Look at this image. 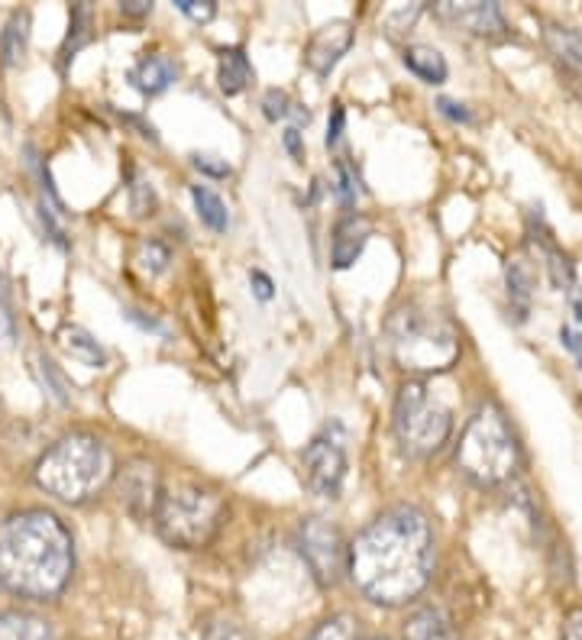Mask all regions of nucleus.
<instances>
[{
	"label": "nucleus",
	"instance_id": "29",
	"mask_svg": "<svg viewBox=\"0 0 582 640\" xmlns=\"http://www.w3.org/2000/svg\"><path fill=\"white\" fill-rule=\"evenodd\" d=\"M175 7H179L185 17H192L194 23H207V20H214V13H217V3H214V0H175Z\"/></svg>",
	"mask_w": 582,
	"mask_h": 640
},
{
	"label": "nucleus",
	"instance_id": "17",
	"mask_svg": "<svg viewBox=\"0 0 582 640\" xmlns=\"http://www.w3.org/2000/svg\"><path fill=\"white\" fill-rule=\"evenodd\" d=\"M405 65L428 85H443L446 82V58L431 46H408L405 50Z\"/></svg>",
	"mask_w": 582,
	"mask_h": 640
},
{
	"label": "nucleus",
	"instance_id": "27",
	"mask_svg": "<svg viewBox=\"0 0 582 640\" xmlns=\"http://www.w3.org/2000/svg\"><path fill=\"white\" fill-rule=\"evenodd\" d=\"M204 640H252L249 638V631L237 625V621H230V618H217V621H211L207 628H204Z\"/></svg>",
	"mask_w": 582,
	"mask_h": 640
},
{
	"label": "nucleus",
	"instance_id": "34",
	"mask_svg": "<svg viewBox=\"0 0 582 640\" xmlns=\"http://www.w3.org/2000/svg\"><path fill=\"white\" fill-rule=\"evenodd\" d=\"M560 340H563V346L580 359V366H582V334L580 330H573V327H563L560 330Z\"/></svg>",
	"mask_w": 582,
	"mask_h": 640
},
{
	"label": "nucleus",
	"instance_id": "40",
	"mask_svg": "<svg viewBox=\"0 0 582 640\" xmlns=\"http://www.w3.org/2000/svg\"><path fill=\"white\" fill-rule=\"evenodd\" d=\"M570 304H573V314L582 324V289H570Z\"/></svg>",
	"mask_w": 582,
	"mask_h": 640
},
{
	"label": "nucleus",
	"instance_id": "10",
	"mask_svg": "<svg viewBox=\"0 0 582 640\" xmlns=\"http://www.w3.org/2000/svg\"><path fill=\"white\" fill-rule=\"evenodd\" d=\"M114 479H117V492L123 508L133 514V518H152L155 511V501L162 495V482H159V469L149 463V459H130L123 463L120 469H114Z\"/></svg>",
	"mask_w": 582,
	"mask_h": 640
},
{
	"label": "nucleus",
	"instance_id": "3",
	"mask_svg": "<svg viewBox=\"0 0 582 640\" xmlns=\"http://www.w3.org/2000/svg\"><path fill=\"white\" fill-rule=\"evenodd\" d=\"M33 476L36 486L52 498L65 505H85L114 479V456L100 437L75 431L48 446Z\"/></svg>",
	"mask_w": 582,
	"mask_h": 640
},
{
	"label": "nucleus",
	"instance_id": "21",
	"mask_svg": "<svg viewBox=\"0 0 582 640\" xmlns=\"http://www.w3.org/2000/svg\"><path fill=\"white\" fill-rule=\"evenodd\" d=\"M58 340H62V346L75 356V359H82V362H88V366H104V349H100V344H97L95 337L88 334V330H82V327H62L58 330Z\"/></svg>",
	"mask_w": 582,
	"mask_h": 640
},
{
	"label": "nucleus",
	"instance_id": "37",
	"mask_svg": "<svg viewBox=\"0 0 582 640\" xmlns=\"http://www.w3.org/2000/svg\"><path fill=\"white\" fill-rule=\"evenodd\" d=\"M120 10H123L127 17H143V13L152 10V3H149V0H123Z\"/></svg>",
	"mask_w": 582,
	"mask_h": 640
},
{
	"label": "nucleus",
	"instance_id": "13",
	"mask_svg": "<svg viewBox=\"0 0 582 640\" xmlns=\"http://www.w3.org/2000/svg\"><path fill=\"white\" fill-rule=\"evenodd\" d=\"M369 234H373V227H369L366 217L346 214L337 224V230H334V240H331V262H334V269H349L363 256V249L369 243Z\"/></svg>",
	"mask_w": 582,
	"mask_h": 640
},
{
	"label": "nucleus",
	"instance_id": "41",
	"mask_svg": "<svg viewBox=\"0 0 582 640\" xmlns=\"http://www.w3.org/2000/svg\"><path fill=\"white\" fill-rule=\"evenodd\" d=\"M376 640H388V638H376Z\"/></svg>",
	"mask_w": 582,
	"mask_h": 640
},
{
	"label": "nucleus",
	"instance_id": "12",
	"mask_svg": "<svg viewBox=\"0 0 582 640\" xmlns=\"http://www.w3.org/2000/svg\"><path fill=\"white\" fill-rule=\"evenodd\" d=\"M349 46H353V26H349L346 20H334V23L321 26V30L311 36L308 52H304V62H308V68H311L314 75L327 78V75L337 68L340 58L349 52Z\"/></svg>",
	"mask_w": 582,
	"mask_h": 640
},
{
	"label": "nucleus",
	"instance_id": "39",
	"mask_svg": "<svg viewBox=\"0 0 582 640\" xmlns=\"http://www.w3.org/2000/svg\"><path fill=\"white\" fill-rule=\"evenodd\" d=\"M285 149H289L294 159H301V137H298V130H294V127L285 130Z\"/></svg>",
	"mask_w": 582,
	"mask_h": 640
},
{
	"label": "nucleus",
	"instance_id": "15",
	"mask_svg": "<svg viewBox=\"0 0 582 640\" xmlns=\"http://www.w3.org/2000/svg\"><path fill=\"white\" fill-rule=\"evenodd\" d=\"M405 640H456V631L450 618L440 608H418L408 625H405Z\"/></svg>",
	"mask_w": 582,
	"mask_h": 640
},
{
	"label": "nucleus",
	"instance_id": "30",
	"mask_svg": "<svg viewBox=\"0 0 582 640\" xmlns=\"http://www.w3.org/2000/svg\"><path fill=\"white\" fill-rule=\"evenodd\" d=\"M192 159H194V169H197V172H204V175H211V178H227V175H230V165H227L224 159H217V155L197 152V155H192Z\"/></svg>",
	"mask_w": 582,
	"mask_h": 640
},
{
	"label": "nucleus",
	"instance_id": "32",
	"mask_svg": "<svg viewBox=\"0 0 582 640\" xmlns=\"http://www.w3.org/2000/svg\"><path fill=\"white\" fill-rule=\"evenodd\" d=\"M10 340H13V314H10L7 295L0 289V346H10Z\"/></svg>",
	"mask_w": 582,
	"mask_h": 640
},
{
	"label": "nucleus",
	"instance_id": "16",
	"mask_svg": "<svg viewBox=\"0 0 582 640\" xmlns=\"http://www.w3.org/2000/svg\"><path fill=\"white\" fill-rule=\"evenodd\" d=\"M0 640H55L43 618L26 611H0Z\"/></svg>",
	"mask_w": 582,
	"mask_h": 640
},
{
	"label": "nucleus",
	"instance_id": "28",
	"mask_svg": "<svg viewBox=\"0 0 582 640\" xmlns=\"http://www.w3.org/2000/svg\"><path fill=\"white\" fill-rule=\"evenodd\" d=\"M337 197H340V204L343 207H353L356 204V175H353V169L346 165V162H337Z\"/></svg>",
	"mask_w": 582,
	"mask_h": 640
},
{
	"label": "nucleus",
	"instance_id": "33",
	"mask_svg": "<svg viewBox=\"0 0 582 640\" xmlns=\"http://www.w3.org/2000/svg\"><path fill=\"white\" fill-rule=\"evenodd\" d=\"M560 634H563V640H582V608L570 611V615L563 618V628H560Z\"/></svg>",
	"mask_w": 582,
	"mask_h": 640
},
{
	"label": "nucleus",
	"instance_id": "18",
	"mask_svg": "<svg viewBox=\"0 0 582 640\" xmlns=\"http://www.w3.org/2000/svg\"><path fill=\"white\" fill-rule=\"evenodd\" d=\"M217 78H220V91H224V95H240L242 88L249 85V78H252V65H249L246 52L242 50L220 52V72H217Z\"/></svg>",
	"mask_w": 582,
	"mask_h": 640
},
{
	"label": "nucleus",
	"instance_id": "36",
	"mask_svg": "<svg viewBox=\"0 0 582 640\" xmlns=\"http://www.w3.org/2000/svg\"><path fill=\"white\" fill-rule=\"evenodd\" d=\"M343 120H346V117H343V107H334V120H331V127H327V147H334V143H337L340 140V133H343Z\"/></svg>",
	"mask_w": 582,
	"mask_h": 640
},
{
	"label": "nucleus",
	"instance_id": "4",
	"mask_svg": "<svg viewBox=\"0 0 582 640\" xmlns=\"http://www.w3.org/2000/svg\"><path fill=\"white\" fill-rule=\"evenodd\" d=\"M388 349L405 372L434 376L460 359V337L446 317L421 307H398L386 324Z\"/></svg>",
	"mask_w": 582,
	"mask_h": 640
},
{
	"label": "nucleus",
	"instance_id": "11",
	"mask_svg": "<svg viewBox=\"0 0 582 640\" xmlns=\"http://www.w3.org/2000/svg\"><path fill=\"white\" fill-rule=\"evenodd\" d=\"M434 13L456 30H466L473 36H505V17L502 7L492 0H440Z\"/></svg>",
	"mask_w": 582,
	"mask_h": 640
},
{
	"label": "nucleus",
	"instance_id": "6",
	"mask_svg": "<svg viewBox=\"0 0 582 640\" xmlns=\"http://www.w3.org/2000/svg\"><path fill=\"white\" fill-rule=\"evenodd\" d=\"M456 466L476 486H502L518 469V441L495 404L479 408L456 446Z\"/></svg>",
	"mask_w": 582,
	"mask_h": 640
},
{
	"label": "nucleus",
	"instance_id": "38",
	"mask_svg": "<svg viewBox=\"0 0 582 640\" xmlns=\"http://www.w3.org/2000/svg\"><path fill=\"white\" fill-rule=\"evenodd\" d=\"M249 282L256 285V295L262 297V301H269V297H272V282H269L262 272H252V275H249Z\"/></svg>",
	"mask_w": 582,
	"mask_h": 640
},
{
	"label": "nucleus",
	"instance_id": "20",
	"mask_svg": "<svg viewBox=\"0 0 582 640\" xmlns=\"http://www.w3.org/2000/svg\"><path fill=\"white\" fill-rule=\"evenodd\" d=\"M192 197H194V207H197V217H201V224H207L214 234H227V227H230L227 204L214 195L211 188H201V185H194Z\"/></svg>",
	"mask_w": 582,
	"mask_h": 640
},
{
	"label": "nucleus",
	"instance_id": "14",
	"mask_svg": "<svg viewBox=\"0 0 582 640\" xmlns=\"http://www.w3.org/2000/svg\"><path fill=\"white\" fill-rule=\"evenodd\" d=\"M175 65H172V58L169 55H146L143 62L133 68V75H130V82H133V88H140L143 95H162L172 82H175Z\"/></svg>",
	"mask_w": 582,
	"mask_h": 640
},
{
	"label": "nucleus",
	"instance_id": "5",
	"mask_svg": "<svg viewBox=\"0 0 582 640\" xmlns=\"http://www.w3.org/2000/svg\"><path fill=\"white\" fill-rule=\"evenodd\" d=\"M152 521L165 543L179 550H201L220 534L227 521V501L197 482H175L162 489Z\"/></svg>",
	"mask_w": 582,
	"mask_h": 640
},
{
	"label": "nucleus",
	"instance_id": "9",
	"mask_svg": "<svg viewBox=\"0 0 582 640\" xmlns=\"http://www.w3.org/2000/svg\"><path fill=\"white\" fill-rule=\"evenodd\" d=\"M304 476L308 489L317 498H337L346 476V449H343V434L340 427L314 437L304 449Z\"/></svg>",
	"mask_w": 582,
	"mask_h": 640
},
{
	"label": "nucleus",
	"instance_id": "22",
	"mask_svg": "<svg viewBox=\"0 0 582 640\" xmlns=\"http://www.w3.org/2000/svg\"><path fill=\"white\" fill-rule=\"evenodd\" d=\"M550 40V50L560 55V62H567L570 68L582 72V36L576 30H563V26H553L547 33Z\"/></svg>",
	"mask_w": 582,
	"mask_h": 640
},
{
	"label": "nucleus",
	"instance_id": "1",
	"mask_svg": "<svg viewBox=\"0 0 582 640\" xmlns=\"http://www.w3.org/2000/svg\"><path fill=\"white\" fill-rule=\"evenodd\" d=\"M346 573L369 601L398 608L428 589L434 573V531L421 508L382 511L346 546Z\"/></svg>",
	"mask_w": 582,
	"mask_h": 640
},
{
	"label": "nucleus",
	"instance_id": "24",
	"mask_svg": "<svg viewBox=\"0 0 582 640\" xmlns=\"http://www.w3.org/2000/svg\"><path fill=\"white\" fill-rule=\"evenodd\" d=\"M308 640H363L359 638V628L349 615H334L327 618L324 625L314 628V634Z\"/></svg>",
	"mask_w": 582,
	"mask_h": 640
},
{
	"label": "nucleus",
	"instance_id": "7",
	"mask_svg": "<svg viewBox=\"0 0 582 640\" xmlns=\"http://www.w3.org/2000/svg\"><path fill=\"white\" fill-rule=\"evenodd\" d=\"M453 431V414L431 386L405 382L395 398V437L408 456H431L446 444Z\"/></svg>",
	"mask_w": 582,
	"mask_h": 640
},
{
	"label": "nucleus",
	"instance_id": "19",
	"mask_svg": "<svg viewBox=\"0 0 582 640\" xmlns=\"http://www.w3.org/2000/svg\"><path fill=\"white\" fill-rule=\"evenodd\" d=\"M26 40H30V13L20 10L3 26V36H0V62L3 65H17L23 58V52H26Z\"/></svg>",
	"mask_w": 582,
	"mask_h": 640
},
{
	"label": "nucleus",
	"instance_id": "23",
	"mask_svg": "<svg viewBox=\"0 0 582 640\" xmlns=\"http://www.w3.org/2000/svg\"><path fill=\"white\" fill-rule=\"evenodd\" d=\"M33 366H36V376H40L43 389H46L58 404H68V401H72V389H68L65 376L58 372V366H55L52 359H46V356H33Z\"/></svg>",
	"mask_w": 582,
	"mask_h": 640
},
{
	"label": "nucleus",
	"instance_id": "26",
	"mask_svg": "<svg viewBox=\"0 0 582 640\" xmlns=\"http://www.w3.org/2000/svg\"><path fill=\"white\" fill-rule=\"evenodd\" d=\"M508 295L515 297V301H521V307L528 304V295H531V275L521 265V259L508 262Z\"/></svg>",
	"mask_w": 582,
	"mask_h": 640
},
{
	"label": "nucleus",
	"instance_id": "31",
	"mask_svg": "<svg viewBox=\"0 0 582 640\" xmlns=\"http://www.w3.org/2000/svg\"><path fill=\"white\" fill-rule=\"evenodd\" d=\"M262 107H266V117L269 120H279V117H289V95L285 91H266L262 98Z\"/></svg>",
	"mask_w": 582,
	"mask_h": 640
},
{
	"label": "nucleus",
	"instance_id": "25",
	"mask_svg": "<svg viewBox=\"0 0 582 640\" xmlns=\"http://www.w3.org/2000/svg\"><path fill=\"white\" fill-rule=\"evenodd\" d=\"M169 259H172V252L162 247L159 240H146L140 243V252H137V262L143 265L146 272H165V265H169Z\"/></svg>",
	"mask_w": 582,
	"mask_h": 640
},
{
	"label": "nucleus",
	"instance_id": "2",
	"mask_svg": "<svg viewBox=\"0 0 582 640\" xmlns=\"http://www.w3.org/2000/svg\"><path fill=\"white\" fill-rule=\"evenodd\" d=\"M75 543L68 528L43 508L0 521V586L20 598L48 601L68 586Z\"/></svg>",
	"mask_w": 582,
	"mask_h": 640
},
{
	"label": "nucleus",
	"instance_id": "8",
	"mask_svg": "<svg viewBox=\"0 0 582 640\" xmlns=\"http://www.w3.org/2000/svg\"><path fill=\"white\" fill-rule=\"evenodd\" d=\"M298 550L321 586H337L346 573V541L324 518H308L298 528Z\"/></svg>",
	"mask_w": 582,
	"mask_h": 640
},
{
	"label": "nucleus",
	"instance_id": "35",
	"mask_svg": "<svg viewBox=\"0 0 582 640\" xmlns=\"http://www.w3.org/2000/svg\"><path fill=\"white\" fill-rule=\"evenodd\" d=\"M436 107H440V113H446L450 120H463V123L470 120V110H466L463 104H456V100L443 98V100H440V104H436Z\"/></svg>",
	"mask_w": 582,
	"mask_h": 640
}]
</instances>
